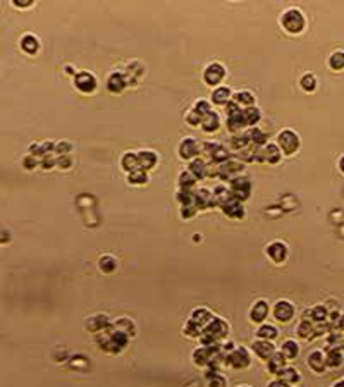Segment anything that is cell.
<instances>
[{"mask_svg": "<svg viewBox=\"0 0 344 387\" xmlns=\"http://www.w3.org/2000/svg\"><path fill=\"white\" fill-rule=\"evenodd\" d=\"M95 339H97V342L100 344V348L105 349L107 353H112V354L121 353L122 349L128 346V341H129L128 336H124L122 332L115 331L112 325H108V327L102 329L100 332H97Z\"/></svg>", "mask_w": 344, "mask_h": 387, "instance_id": "1", "label": "cell"}, {"mask_svg": "<svg viewBox=\"0 0 344 387\" xmlns=\"http://www.w3.org/2000/svg\"><path fill=\"white\" fill-rule=\"evenodd\" d=\"M229 334V324L226 320L219 317H213L208 324L201 329L200 334V344L201 346H212V344H220L222 339L227 338Z\"/></svg>", "mask_w": 344, "mask_h": 387, "instance_id": "2", "label": "cell"}, {"mask_svg": "<svg viewBox=\"0 0 344 387\" xmlns=\"http://www.w3.org/2000/svg\"><path fill=\"white\" fill-rule=\"evenodd\" d=\"M281 24L289 35H299L306 26V19H305V14L301 12L299 9H291L284 10L281 16Z\"/></svg>", "mask_w": 344, "mask_h": 387, "instance_id": "3", "label": "cell"}, {"mask_svg": "<svg viewBox=\"0 0 344 387\" xmlns=\"http://www.w3.org/2000/svg\"><path fill=\"white\" fill-rule=\"evenodd\" d=\"M224 365H227L231 368H236V370H246L251 365L249 351L246 348H243V346H238L229 354H224Z\"/></svg>", "mask_w": 344, "mask_h": 387, "instance_id": "4", "label": "cell"}, {"mask_svg": "<svg viewBox=\"0 0 344 387\" xmlns=\"http://www.w3.org/2000/svg\"><path fill=\"white\" fill-rule=\"evenodd\" d=\"M277 148L281 150V153L284 155H295L296 151L299 150V145H301V141H299V136L296 135L295 131H291V129H284V131H281L277 135Z\"/></svg>", "mask_w": 344, "mask_h": 387, "instance_id": "5", "label": "cell"}, {"mask_svg": "<svg viewBox=\"0 0 344 387\" xmlns=\"http://www.w3.org/2000/svg\"><path fill=\"white\" fill-rule=\"evenodd\" d=\"M229 193L231 196L234 198L236 201H245L249 198V193H251V183L246 176H238L233 177L229 181Z\"/></svg>", "mask_w": 344, "mask_h": 387, "instance_id": "6", "label": "cell"}, {"mask_svg": "<svg viewBox=\"0 0 344 387\" xmlns=\"http://www.w3.org/2000/svg\"><path fill=\"white\" fill-rule=\"evenodd\" d=\"M281 158H282V153H281V150L277 148V145L267 143V145H263V146H260L255 150V160L253 162L275 165V164L281 162Z\"/></svg>", "mask_w": 344, "mask_h": 387, "instance_id": "7", "label": "cell"}, {"mask_svg": "<svg viewBox=\"0 0 344 387\" xmlns=\"http://www.w3.org/2000/svg\"><path fill=\"white\" fill-rule=\"evenodd\" d=\"M217 171H219V174H217L219 179L231 181L233 177H238V176L243 174V171H245V164H243L241 160H238V158L231 157L229 160H226L224 164L217 165Z\"/></svg>", "mask_w": 344, "mask_h": 387, "instance_id": "8", "label": "cell"}, {"mask_svg": "<svg viewBox=\"0 0 344 387\" xmlns=\"http://www.w3.org/2000/svg\"><path fill=\"white\" fill-rule=\"evenodd\" d=\"M226 78V67L220 62H212L206 66V69L203 71V81L208 86H217L224 81Z\"/></svg>", "mask_w": 344, "mask_h": 387, "instance_id": "9", "label": "cell"}, {"mask_svg": "<svg viewBox=\"0 0 344 387\" xmlns=\"http://www.w3.org/2000/svg\"><path fill=\"white\" fill-rule=\"evenodd\" d=\"M295 305H293L291 301H288V299H279L277 303L274 305V318L277 322H282V324H286V322H289L293 317H295Z\"/></svg>", "mask_w": 344, "mask_h": 387, "instance_id": "10", "label": "cell"}, {"mask_svg": "<svg viewBox=\"0 0 344 387\" xmlns=\"http://www.w3.org/2000/svg\"><path fill=\"white\" fill-rule=\"evenodd\" d=\"M74 85L81 93H93L97 90V78L92 72L81 71L74 76Z\"/></svg>", "mask_w": 344, "mask_h": 387, "instance_id": "11", "label": "cell"}, {"mask_svg": "<svg viewBox=\"0 0 344 387\" xmlns=\"http://www.w3.org/2000/svg\"><path fill=\"white\" fill-rule=\"evenodd\" d=\"M200 155V143L195 138H184L179 145V157L183 160H193Z\"/></svg>", "mask_w": 344, "mask_h": 387, "instance_id": "12", "label": "cell"}, {"mask_svg": "<svg viewBox=\"0 0 344 387\" xmlns=\"http://www.w3.org/2000/svg\"><path fill=\"white\" fill-rule=\"evenodd\" d=\"M269 312H270V306L265 299H258V301L253 303L251 310H249V320L253 324H263L265 318L269 317Z\"/></svg>", "mask_w": 344, "mask_h": 387, "instance_id": "13", "label": "cell"}, {"mask_svg": "<svg viewBox=\"0 0 344 387\" xmlns=\"http://www.w3.org/2000/svg\"><path fill=\"white\" fill-rule=\"evenodd\" d=\"M267 256L272 260L274 263H284L288 260V246L282 241H274L267 246Z\"/></svg>", "mask_w": 344, "mask_h": 387, "instance_id": "14", "label": "cell"}, {"mask_svg": "<svg viewBox=\"0 0 344 387\" xmlns=\"http://www.w3.org/2000/svg\"><path fill=\"white\" fill-rule=\"evenodd\" d=\"M193 207L197 210H205V208L212 207V191L206 188L193 191Z\"/></svg>", "mask_w": 344, "mask_h": 387, "instance_id": "15", "label": "cell"}, {"mask_svg": "<svg viewBox=\"0 0 344 387\" xmlns=\"http://www.w3.org/2000/svg\"><path fill=\"white\" fill-rule=\"evenodd\" d=\"M136 157H138V167H140L141 171H150V169H153L158 162V155L151 150L138 151Z\"/></svg>", "mask_w": 344, "mask_h": 387, "instance_id": "16", "label": "cell"}, {"mask_svg": "<svg viewBox=\"0 0 344 387\" xmlns=\"http://www.w3.org/2000/svg\"><path fill=\"white\" fill-rule=\"evenodd\" d=\"M126 86H128V81H126L122 72H112L107 78V90L110 93H114V95L122 93L126 90Z\"/></svg>", "mask_w": 344, "mask_h": 387, "instance_id": "17", "label": "cell"}, {"mask_svg": "<svg viewBox=\"0 0 344 387\" xmlns=\"http://www.w3.org/2000/svg\"><path fill=\"white\" fill-rule=\"evenodd\" d=\"M220 208H222V212L226 213L227 217H231V219H243L245 217V208H243V205L240 203V201H236L233 196L229 198V200H226L222 205H220Z\"/></svg>", "mask_w": 344, "mask_h": 387, "instance_id": "18", "label": "cell"}, {"mask_svg": "<svg viewBox=\"0 0 344 387\" xmlns=\"http://www.w3.org/2000/svg\"><path fill=\"white\" fill-rule=\"evenodd\" d=\"M251 349L260 360H269L275 353V346L272 344V341H263V339H258V341L253 342Z\"/></svg>", "mask_w": 344, "mask_h": 387, "instance_id": "19", "label": "cell"}, {"mask_svg": "<svg viewBox=\"0 0 344 387\" xmlns=\"http://www.w3.org/2000/svg\"><path fill=\"white\" fill-rule=\"evenodd\" d=\"M245 136H246V140H248V143L251 145V146H256V148L267 145V140H269L267 138V135L260 128H248L245 131Z\"/></svg>", "mask_w": 344, "mask_h": 387, "instance_id": "20", "label": "cell"}, {"mask_svg": "<svg viewBox=\"0 0 344 387\" xmlns=\"http://www.w3.org/2000/svg\"><path fill=\"white\" fill-rule=\"evenodd\" d=\"M233 98V92H231L227 86H217L212 92V98L210 103H215V105H227Z\"/></svg>", "mask_w": 344, "mask_h": 387, "instance_id": "21", "label": "cell"}, {"mask_svg": "<svg viewBox=\"0 0 344 387\" xmlns=\"http://www.w3.org/2000/svg\"><path fill=\"white\" fill-rule=\"evenodd\" d=\"M308 367L315 372V374H322V372H325V368H327L325 367V353L320 351V349L311 351L310 356H308Z\"/></svg>", "mask_w": 344, "mask_h": 387, "instance_id": "22", "label": "cell"}, {"mask_svg": "<svg viewBox=\"0 0 344 387\" xmlns=\"http://www.w3.org/2000/svg\"><path fill=\"white\" fill-rule=\"evenodd\" d=\"M243 121H245L246 128H256L260 121H262V110L258 107H248L241 110Z\"/></svg>", "mask_w": 344, "mask_h": 387, "instance_id": "23", "label": "cell"}, {"mask_svg": "<svg viewBox=\"0 0 344 387\" xmlns=\"http://www.w3.org/2000/svg\"><path fill=\"white\" fill-rule=\"evenodd\" d=\"M200 126H201V129H203L205 133H215L217 129L220 128V117H219V114H217V112H213V110H210L208 114L201 117Z\"/></svg>", "mask_w": 344, "mask_h": 387, "instance_id": "24", "label": "cell"}, {"mask_svg": "<svg viewBox=\"0 0 344 387\" xmlns=\"http://www.w3.org/2000/svg\"><path fill=\"white\" fill-rule=\"evenodd\" d=\"M112 327H114L115 331L122 332L124 336H128V338H133V336L136 334V325L131 318H126V317L117 318V320L112 324Z\"/></svg>", "mask_w": 344, "mask_h": 387, "instance_id": "25", "label": "cell"}, {"mask_svg": "<svg viewBox=\"0 0 344 387\" xmlns=\"http://www.w3.org/2000/svg\"><path fill=\"white\" fill-rule=\"evenodd\" d=\"M213 318V315L210 313V310H206V308H195L193 312H191V315H190V322H193L195 325H198L200 329H203L206 324H208L210 320Z\"/></svg>", "mask_w": 344, "mask_h": 387, "instance_id": "26", "label": "cell"}, {"mask_svg": "<svg viewBox=\"0 0 344 387\" xmlns=\"http://www.w3.org/2000/svg\"><path fill=\"white\" fill-rule=\"evenodd\" d=\"M286 361H288V360H286V358L282 356L281 353L275 351V353L272 354V356H270L269 360H267V368H269L270 374L277 377V375L281 374V372L286 368Z\"/></svg>", "mask_w": 344, "mask_h": 387, "instance_id": "27", "label": "cell"}, {"mask_svg": "<svg viewBox=\"0 0 344 387\" xmlns=\"http://www.w3.org/2000/svg\"><path fill=\"white\" fill-rule=\"evenodd\" d=\"M231 100H233L241 110H245V108H248V107H255V95H253L251 92H238V93H234Z\"/></svg>", "mask_w": 344, "mask_h": 387, "instance_id": "28", "label": "cell"}, {"mask_svg": "<svg viewBox=\"0 0 344 387\" xmlns=\"http://www.w3.org/2000/svg\"><path fill=\"white\" fill-rule=\"evenodd\" d=\"M86 329H88L90 332H100L102 329L108 327L110 325V322H108V317L107 315H95V317H90L88 320H86Z\"/></svg>", "mask_w": 344, "mask_h": 387, "instance_id": "29", "label": "cell"}, {"mask_svg": "<svg viewBox=\"0 0 344 387\" xmlns=\"http://www.w3.org/2000/svg\"><path fill=\"white\" fill-rule=\"evenodd\" d=\"M188 172L195 177V179H205V172H206V162L203 158L197 157L190 162V167H188Z\"/></svg>", "mask_w": 344, "mask_h": 387, "instance_id": "30", "label": "cell"}, {"mask_svg": "<svg viewBox=\"0 0 344 387\" xmlns=\"http://www.w3.org/2000/svg\"><path fill=\"white\" fill-rule=\"evenodd\" d=\"M231 158V153H229V150H227L224 145H217L215 148H213V151L210 153V157H208V160H210V164H215V165H220V164H224L226 160H229Z\"/></svg>", "mask_w": 344, "mask_h": 387, "instance_id": "31", "label": "cell"}, {"mask_svg": "<svg viewBox=\"0 0 344 387\" xmlns=\"http://www.w3.org/2000/svg\"><path fill=\"white\" fill-rule=\"evenodd\" d=\"M343 365V348H332L325 353V367L339 368Z\"/></svg>", "mask_w": 344, "mask_h": 387, "instance_id": "32", "label": "cell"}, {"mask_svg": "<svg viewBox=\"0 0 344 387\" xmlns=\"http://www.w3.org/2000/svg\"><path fill=\"white\" fill-rule=\"evenodd\" d=\"M277 379L281 382H284L286 386H295L299 382V379H301V375H299V372L296 370V368L293 367H286L284 370L281 372V374L277 375Z\"/></svg>", "mask_w": 344, "mask_h": 387, "instance_id": "33", "label": "cell"}, {"mask_svg": "<svg viewBox=\"0 0 344 387\" xmlns=\"http://www.w3.org/2000/svg\"><path fill=\"white\" fill-rule=\"evenodd\" d=\"M282 354V356L286 358V360H295L296 356H298V353H299V346H298V342L296 341H293V339H286L284 342H282V346H281V351H279Z\"/></svg>", "mask_w": 344, "mask_h": 387, "instance_id": "34", "label": "cell"}, {"mask_svg": "<svg viewBox=\"0 0 344 387\" xmlns=\"http://www.w3.org/2000/svg\"><path fill=\"white\" fill-rule=\"evenodd\" d=\"M256 336H258V339H263V341H274L279 336V331L270 324H262L258 327V331H256Z\"/></svg>", "mask_w": 344, "mask_h": 387, "instance_id": "35", "label": "cell"}, {"mask_svg": "<svg viewBox=\"0 0 344 387\" xmlns=\"http://www.w3.org/2000/svg\"><path fill=\"white\" fill-rule=\"evenodd\" d=\"M21 48H23L26 53H36L40 48L38 38L33 35H24L23 38H21Z\"/></svg>", "mask_w": 344, "mask_h": 387, "instance_id": "36", "label": "cell"}, {"mask_svg": "<svg viewBox=\"0 0 344 387\" xmlns=\"http://www.w3.org/2000/svg\"><path fill=\"white\" fill-rule=\"evenodd\" d=\"M121 167L124 169L126 172H133V171H136V169H140L138 167V157L135 151H126V153L122 155Z\"/></svg>", "mask_w": 344, "mask_h": 387, "instance_id": "37", "label": "cell"}, {"mask_svg": "<svg viewBox=\"0 0 344 387\" xmlns=\"http://www.w3.org/2000/svg\"><path fill=\"white\" fill-rule=\"evenodd\" d=\"M245 128H246V124H245V121H243L241 112H240V114H236V115H231V117H227V129H229L233 135H240V133Z\"/></svg>", "mask_w": 344, "mask_h": 387, "instance_id": "38", "label": "cell"}, {"mask_svg": "<svg viewBox=\"0 0 344 387\" xmlns=\"http://www.w3.org/2000/svg\"><path fill=\"white\" fill-rule=\"evenodd\" d=\"M296 334L299 336L301 339L308 341V339H313L315 338V329H313V324L311 322H306V320H301L296 327Z\"/></svg>", "mask_w": 344, "mask_h": 387, "instance_id": "39", "label": "cell"}, {"mask_svg": "<svg viewBox=\"0 0 344 387\" xmlns=\"http://www.w3.org/2000/svg\"><path fill=\"white\" fill-rule=\"evenodd\" d=\"M177 181H179V190H184V191H193V188L197 186V179H195L188 171L181 172Z\"/></svg>", "mask_w": 344, "mask_h": 387, "instance_id": "40", "label": "cell"}, {"mask_svg": "<svg viewBox=\"0 0 344 387\" xmlns=\"http://www.w3.org/2000/svg\"><path fill=\"white\" fill-rule=\"evenodd\" d=\"M98 267L103 274H112L115 269H117V260L110 255H105L98 260Z\"/></svg>", "mask_w": 344, "mask_h": 387, "instance_id": "41", "label": "cell"}, {"mask_svg": "<svg viewBox=\"0 0 344 387\" xmlns=\"http://www.w3.org/2000/svg\"><path fill=\"white\" fill-rule=\"evenodd\" d=\"M128 183L135 184V186H141V184L148 183V174L147 171H141V169H136V171L129 172L128 174Z\"/></svg>", "mask_w": 344, "mask_h": 387, "instance_id": "42", "label": "cell"}, {"mask_svg": "<svg viewBox=\"0 0 344 387\" xmlns=\"http://www.w3.org/2000/svg\"><path fill=\"white\" fill-rule=\"evenodd\" d=\"M329 67H331L332 71H343V67H344L343 50H338V52H334L331 57H329Z\"/></svg>", "mask_w": 344, "mask_h": 387, "instance_id": "43", "label": "cell"}, {"mask_svg": "<svg viewBox=\"0 0 344 387\" xmlns=\"http://www.w3.org/2000/svg\"><path fill=\"white\" fill-rule=\"evenodd\" d=\"M229 145H231V148H233V150L241 151L243 148H246L249 143H248V140H246L245 133H240V135H233V138H231Z\"/></svg>", "mask_w": 344, "mask_h": 387, "instance_id": "44", "label": "cell"}, {"mask_svg": "<svg viewBox=\"0 0 344 387\" xmlns=\"http://www.w3.org/2000/svg\"><path fill=\"white\" fill-rule=\"evenodd\" d=\"M299 85H301V88L305 90V92H315V88H317V78H315L313 74H305L301 79H299Z\"/></svg>", "mask_w": 344, "mask_h": 387, "instance_id": "45", "label": "cell"}, {"mask_svg": "<svg viewBox=\"0 0 344 387\" xmlns=\"http://www.w3.org/2000/svg\"><path fill=\"white\" fill-rule=\"evenodd\" d=\"M177 201L181 203V207H188V205H193V191H184L179 190L177 191Z\"/></svg>", "mask_w": 344, "mask_h": 387, "instance_id": "46", "label": "cell"}, {"mask_svg": "<svg viewBox=\"0 0 344 387\" xmlns=\"http://www.w3.org/2000/svg\"><path fill=\"white\" fill-rule=\"evenodd\" d=\"M193 110L198 112V114H200L201 117H203V115H206L210 110H212V103L206 102V100H198V102L193 105Z\"/></svg>", "mask_w": 344, "mask_h": 387, "instance_id": "47", "label": "cell"}, {"mask_svg": "<svg viewBox=\"0 0 344 387\" xmlns=\"http://www.w3.org/2000/svg\"><path fill=\"white\" fill-rule=\"evenodd\" d=\"M184 334H186L188 338H200L201 329L198 327V325H195L193 322L188 320V322H186V325H184Z\"/></svg>", "mask_w": 344, "mask_h": 387, "instance_id": "48", "label": "cell"}, {"mask_svg": "<svg viewBox=\"0 0 344 387\" xmlns=\"http://www.w3.org/2000/svg\"><path fill=\"white\" fill-rule=\"evenodd\" d=\"M72 150V145L69 143V141H59V143H55V150H53V153H59V155H69Z\"/></svg>", "mask_w": 344, "mask_h": 387, "instance_id": "49", "label": "cell"}, {"mask_svg": "<svg viewBox=\"0 0 344 387\" xmlns=\"http://www.w3.org/2000/svg\"><path fill=\"white\" fill-rule=\"evenodd\" d=\"M186 122L190 126H193V128H197V126H200V122H201V115L191 108V110L188 112V115H186Z\"/></svg>", "mask_w": 344, "mask_h": 387, "instance_id": "50", "label": "cell"}, {"mask_svg": "<svg viewBox=\"0 0 344 387\" xmlns=\"http://www.w3.org/2000/svg\"><path fill=\"white\" fill-rule=\"evenodd\" d=\"M226 386H227L226 379H224L220 374H215L213 377L208 379V387H226Z\"/></svg>", "mask_w": 344, "mask_h": 387, "instance_id": "51", "label": "cell"}, {"mask_svg": "<svg viewBox=\"0 0 344 387\" xmlns=\"http://www.w3.org/2000/svg\"><path fill=\"white\" fill-rule=\"evenodd\" d=\"M55 165H59L60 169H69L72 165L71 155H59V158H55Z\"/></svg>", "mask_w": 344, "mask_h": 387, "instance_id": "52", "label": "cell"}, {"mask_svg": "<svg viewBox=\"0 0 344 387\" xmlns=\"http://www.w3.org/2000/svg\"><path fill=\"white\" fill-rule=\"evenodd\" d=\"M23 165L28 169V171H31V169H35L36 165H40V160L36 157H33V155H26L23 160Z\"/></svg>", "mask_w": 344, "mask_h": 387, "instance_id": "53", "label": "cell"}, {"mask_svg": "<svg viewBox=\"0 0 344 387\" xmlns=\"http://www.w3.org/2000/svg\"><path fill=\"white\" fill-rule=\"evenodd\" d=\"M40 165H42L43 169H52L53 165H55V157H53V155H45V157H42V160H40Z\"/></svg>", "mask_w": 344, "mask_h": 387, "instance_id": "54", "label": "cell"}, {"mask_svg": "<svg viewBox=\"0 0 344 387\" xmlns=\"http://www.w3.org/2000/svg\"><path fill=\"white\" fill-rule=\"evenodd\" d=\"M224 107H226V115H227V117H231V115H236V114H240V112H241V108L238 107L236 103L233 102V100H231V102L227 103V105H224Z\"/></svg>", "mask_w": 344, "mask_h": 387, "instance_id": "55", "label": "cell"}, {"mask_svg": "<svg viewBox=\"0 0 344 387\" xmlns=\"http://www.w3.org/2000/svg\"><path fill=\"white\" fill-rule=\"evenodd\" d=\"M197 213V208L193 205H188V207H181V217L183 219H191V217Z\"/></svg>", "mask_w": 344, "mask_h": 387, "instance_id": "56", "label": "cell"}, {"mask_svg": "<svg viewBox=\"0 0 344 387\" xmlns=\"http://www.w3.org/2000/svg\"><path fill=\"white\" fill-rule=\"evenodd\" d=\"M269 387H288V386H286L284 382H281V381H279V379H275V381H272V382H270V384H269Z\"/></svg>", "mask_w": 344, "mask_h": 387, "instance_id": "57", "label": "cell"}, {"mask_svg": "<svg viewBox=\"0 0 344 387\" xmlns=\"http://www.w3.org/2000/svg\"><path fill=\"white\" fill-rule=\"evenodd\" d=\"M332 387H343V379H339V382H336Z\"/></svg>", "mask_w": 344, "mask_h": 387, "instance_id": "58", "label": "cell"}, {"mask_svg": "<svg viewBox=\"0 0 344 387\" xmlns=\"http://www.w3.org/2000/svg\"><path fill=\"white\" fill-rule=\"evenodd\" d=\"M240 387H249V386H240Z\"/></svg>", "mask_w": 344, "mask_h": 387, "instance_id": "59", "label": "cell"}]
</instances>
